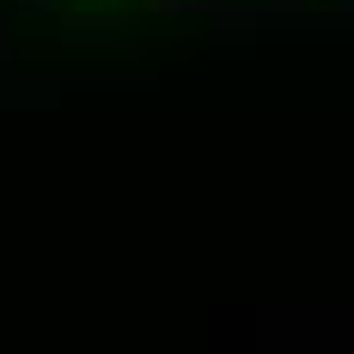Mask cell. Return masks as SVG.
I'll use <instances>...</instances> for the list:
<instances>
[{
	"instance_id": "cell-1",
	"label": "cell",
	"mask_w": 354,
	"mask_h": 354,
	"mask_svg": "<svg viewBox=\"0 0 354 354\" xmlns=\"http://www.w3.org/2000/svg\"><path fill=\"white\" fill-rule=\"evenodd\" d=\"M62 31H68V43H116L122 19H62Z\"/></svg>"
},
{
	"instance_id": "cell-2",
	"label": "cell",
	"mask_w": 354,
	"mask_h": 354,
	"mask_svg": "<svg viewBox=\"0 0 354 354\" xmlns=\"http://www.w3.org/2000/svg\"><path fill=\"white\" fill-rule=\"evenodd\" d=\"M0 68H6V19H0Z\"/></svg>"
}]
</instances>
